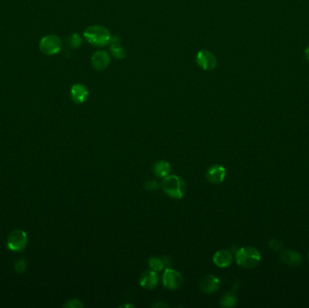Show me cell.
<instances>
[{
  "label": "cell",
  "mask_w": 309,
  "mask_h": 308,
  "mask_svg": "<svg viewBox=\"0 0 309 308\" xmlns=\"http://www.w3.org/2000/svg\"><path fill=\"white\" fill-rule=\"evenodd\" d=\"M83 36L89 44L99 47L109 45L112 39L110 30L102 25H91L87 27Z\"/></svg>",
  "instance_id": "obj_1"
},
{
  "label": "cell",
  "mask_w": 309,
  "mask_h": 308,
  "mask_svg": "<svg viewBox=\"0 0 309 308\" xmlns=\"http://www.w3.org/2000/svg\"><path fill=\"white\" fill-rule=\"evenodd\" d=\"M161 185L164 192L174 199H182L185 195L187 189L182 178L175 175H168V177H164Z\"/></svg>",
  "instance_id": "obj_2"
},
{
  "label": "cell",
  "mask_w": 309,
  "mask_h": 308,
  "mask_svg": "<svg viewBox=\"0 0 309 308\" xmlns=\"http://www.w3.org/2000/svg\"><path fill=\"white\" fill-rule=\"evenodd\" d=\"M236 261L243 268H251L258 266L261 255L258 249L252 247H241L235 254Z\"/></svg>",
  "instance_id": "obj_3"
},
{
  "label": "cell",
  "mask_w": 309,
  "mask_h": 308,
  "mask_svg": "<svg viewBox=\"0 0 309 308\" xmlns=\"http://www.w3.org/2000/svg\"><path fill=\"white\" fill-rule=\"evenodd\" d=\"M62 47V40L54 35L44 36L39 43V49L46 56H55L60 53Z\"/></svg>",
  "instance_id": "obj_4"
},
{
  "label": "cell",
  "mask_w": 309,
  "mask_h": 308,
  "mask_svg": "<svg viewBox=\"0 0 309 308\" xmlns=\"http://www.w3.org/2000/svg\"><path fill=\"white\" fill-rule=\"evenodd\" d=\"M7 247L15 252H20L27 245V235L24 231L15 230L9 234L6 242Z\"/></svg>",
  "instance_id": "obj_5"
},
{
  "label": "cell",
  "mask_w": 309,
  "mask_h": 308,
  "mask_svg": "<svg viewBox=\"0 0 309 308\" xmlns=\"http://www.w3.org/2000/svg\"><path fill=\"white\" fill-rule=\"evenodd\" d=\"M184 283V278L181 273L172 268H167L163 274V285L169 290H177Z\"/></svg>",
  "instance_id": "obj_6"
},
{
  "label": "cell",
  "mask_w": 309,
  "mask_h": 308,
  "mask_svg": "<svg viewBox=\"0 0 309 308\" xmlns=\"http://www.w3.org/2000/svg\"><path fill=\"white\" fill-rule=\"evenodd\" d=\"M196 62L204 71H212L217 66V59L213 53L208 50L199 51L196 55Z\"/></svg>",
  "instance_id": "obj_7"
},
{
  "label": "cell",
  "mask_w": 309,
  "mask_h": 308,
  "mask_svg": "<svg viewBox=\"0 0 309 308\" xmlns=\"http://www.w3.org/2000/svg\"><path fill=\"white\" fill-rule=\"evenodd\" d=\"M111 63V56L105 51H97L91 56V64L96 71H103Z\"/></svg>",
  "instance_id": "obj_8"
},
{
  "label": "cell",
  "mask_w": 309,
  "mask_h": 308,
  "mask_svg": "<svg viewBox=\"0 0 309 308\" xmlns=\"http://www.w3.org/2000/svg\"><path fill=\"white\" fill-rule=\"evenodd\" d=\"M225 177H226V169L219 165L212 166L208 169L205 175L206 180L213 185H218L223 183Z\"/></svg>",
  "instance_id": "obj_9"
},
{
  "label": "cell",
  "mask_w": 309,
  "mask_h": 308,
  "mask_svg": "<svg viewBox=\"0 0 309 308\" xmlns=\"http://www.w3.org/2000/svg\"><path fill=\"white\" fill-rule=\"evenodd\" d=\"M159 283V278L157 271L154 270H147L141 275L139 279L140 287L147 290H151L157 287Z\"/></svg>",
  "instance_id": "obj_10"
},
{
  "label": "cell",
  "mask_w": 309,
  "mask_h": 308,
  "mask_svg": "<svg viewBox=\"0 0 309 308\" xmlns=\"http://www.w3.org/2000/svg\"><path fill=\"white\" fill-rule=\"evenodd\" d=\"M71 98L77 104L84 103L89 98V91L84 84L75 83L71 88Z\"/></svg>",
  "instance_id": "obj_11"
},
{
  "label": "cell",
  "mask_w": 309,
  "mask_h": 308,
  "mask_svg": "<svg viewBox=\"0 0 309 308\" xmlns=\"http://www.w3.org/2000/svg\"><path fill=\"white\" fill-rule=\"evenodd\" d=\"M220 287V279L215 275H207L202 278L200 282V288L202 291L206 294L216 292Z\"/></svg>",
  "instance_id": "obj_12"
},
{
  "label": "cell",
  "mask_w": 309,
  "mask_h": 308,
  "mask_svg": "<svg viewBox=\"0 0 309 308\" xmlns=\"http://www.w3.org/2000/svg\"><path fill=\"white\" fill-rule=\"evenodd\" d=\"M213 263L218 268H227L233 261V256L232 253L226 249L219 250L214 254L213 258Z\"/></svg>",
  "instance_id": "obj_13"
},
{
  "label": "cell",
  "mask_w": 309,
  "mask_h": 308,
  "mask_svg": "<svg viewBox=\"0 0 309 308\" xmlns=\"http://www.w3.org/2000/svg\"><path fill=\"white\" fill-rule=\"evenodd\" d=\"M281 259L285 264H287L290 267H297L302 262L301 255L293 249H288V250L282 251Z\"/></svg>",
  "instance_id": "obj_14"
},
{
  "label": "cell",
  "mask_w": 309,
  "mask_h": 308,
  "mask_svg": "<svg viewBox=\"0 0 309 308\" xmlns=\"http://www.w3.org/2000/svg\"><path fill=\"white\" fill-rule=\"evenodd\" d=\"M111 45V54L112 56L118 60H122L126 57V50L122 46V42L119 36H112V39L110 42Z\"/></svg>",
  "instance_id": "obj_15"
},
{
  "label": "cell",
  "mask_w": 309,
  "mask_h": 308,
  "mask_svg": "<svg viewBox=\"0 0 309 308\" xmlns=\"http://www.w3.org/2000/svg\"><path fill=\"white\" fill-rule=\"evenodd\" d=\"M171 172V166L168 161L159 160L153 165V173L160 178L168 177Z\"/></svg>",
  "instance_id": "obj_16"
},
{
  "label": "cell",
  "mask_w": 309,
  "mask_h": 308,
  "mask_svg": "<svg viewBox=\"0 0 309 308\" xmlns=\"http://www.w3.org/2000/svg\"><path fill=\"white\" fill-rule=\"evenodd\" d=\"M148 264L152 270L159 272L162 271L164 268L170 266V259L168 257H152L149 258Z\"/></svg>",
  "instance_id": "obj_17"
},
{
  "label": "cell",
  "mask_w": 309,
  "mask_h": 308,
  "mask_svg": "<svg viewBox=\"0 0 309 308\" xmlns=\"http://www.w3.org/2000/svg\"><path fill=\"white\" fill-rule=\"evenodd\" d=\"M237 297L235 294L233 292H228L223 295L221 300H220V306H222L223 308H233L236 306L237 304Z\"/></svg>",
  "instance_id": "obj_18"
},
{
  "label": "cell",
  "mask_w": 309,
  "mask_h": 308,
  "mask_svg": "<svg viewBox=\"0 0 309 308\" xmlns=\"http://www.w3.org/2000/svg\"><path fill=\"white\" fill-rule=\"evenodd\" d=\"M67 43H68V45H69L70 47L73 48V49H76V48H79L81 46L82 39H81V36L79 34L74 33V34H72L71 36H69L67 38Z\"/></svg>",
  "instance_id": "obj_19"
},
{
  "label": "cell",
  "mask_w": 309,
  "mask_h": 308,
  "mask_svg": "<svg viewBox=\"0 0 309 308\" xmlns=\"http://www.w3.org/2000/svg\"><path fill=\"white\" fill-rule=\"evenodd\" d=\"M160 185H161L158 183L157 180L152 178V179H148L147 181H146L145 185H144V187L147 190H149V191H155V190H157L160 187Z\"/></svg>",
  "instance_id": "obj_20"
},
{
  "label": "cell",
  "mask_w": 309,
  "mask_h": 308,
  "mask_svg": "<svg viewBox=\"0 0 309 308\" xmlns=\"http://www.w3.org/2000/svg\"><path fill=\"white\" fill-rule=\"evenodd\" d=\"M26 261L24 258H20L15 263V269L17 272L23 273L26 270Z\"/></svg>",
  "instance_id": "obj_21"
},
{
  "label": "cell",
  "mask_w": 309,
  "mask_h": 308,
  "mask_svg": "<svg viewBox=\"0 0 309 308\" xmlns=\"http://www.w3.org/2000/svg\"><path fill=\"white\" fill-rule=\"evenodd\" d=\"M64 308H83V304L81 303V301L78 299H71L64 305Z\"/></svg>",
  "instance_id": "obj_22"
},
{
  "label": "cell",
  "mask_w": 309,
  "mask_h": 308,
  "mask_svg": "<svg viewBox=\"0 0 309 308\" xmlns=\"http://www.w3.org/2000/svg\"><path fill=\"white\" fill-rule=\"evenodd\" d=\"M269 246L272 247L274 250H277V251L280 250L282 248V244L278 242V241H276V240H274L271 243H269Z\"/></svg>",
  "instance_id": "obj_23"
},
{
  "label": "cell",
  "mask_w": 309,
  "mask_h": 308,
  "mask_svg": "<svg viewBox=\"0 0 309 308\" xmlns=\"http://www.w3.org/2000/svg\"><path fill=\"white\" fill-rule=\"evenodd\" d=\"M168 308V305L164 303H157L154 305V308Z\"/></svg>",
  "instance_id": "obj_24"
},
{
  "label": "cell",
  "mask_w": 309,
  "mask_h": 308,
  "mask_svg": "<svg viewBox=\"0 0 309 308\" xmlns=\"http://www.w3.org/2000/svg\"><path fill=\"white\" fill-rule=\"evenodd\" d=\"M305 56H306V58H307V60L309 62V46L306 48V50H305Z\"/></svg>",
  "instance_id": "obj_25"
},
{
  "label": "cell",
  "mask_w": 309,
  "mask_h": 308,
  "mask_svg": "<svg viewBox=\"0 0 309 308\" xmlns=\"http://www.w3.org/2000/svg\"><path fill=\"white\" fill-rule=\"evenodd\" d=\"M134 308V306H132V305H122L121 306V308Z\"/></svg>",
  "instance_id": "obj_26"
},
{
  "label": "cell",
  "mask_w": 309,
  "mask_h": 308,
  "mask_svg": "<svg viewBox=\"0 0 309 308\" xmlns=\"http://www.w3.org/2000/svg\"></svg>",
  "instance_id": "obj_27"
}]
</instances>
